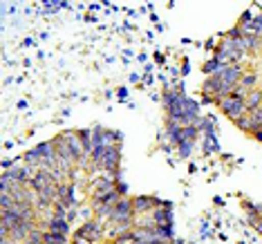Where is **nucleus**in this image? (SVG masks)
<instances>
[{"label":"nucleus","mask_w":262,"mask_h":244,"mask_svg":"<svg viewBox=\"0 0 262 244\" xmlns=\"http://www.w3.org/2000/svg\"><path fill=\"white\" fill-rule=\"evenodd\" d=\"M235 126L242 130V132H251V115H244L235 121Z\"/></svg>","instance_id":"1a4fd4ad"},{"label":"nucleus","mask_w":262,"mask_h":244,"mask_svg":"<svg viewBox=\"0 0 262 244\" xmlns=\"http://www.w3.org/2000/svg\"><path fill=\"white\" fill-rule=\"evenodd\" d=\"M220 110L224 112L226 117H231L233 121H238L240 117H244V115H249L247 112V103H244V99H238L235 94H231L229 99H222L220 101Z\"/></svg>","instance_id":"f257e3e1"},{"label":"nucleus","mask_w":262,"mask_h":244,"mask_svg":"<svg viewBox=\"0 0 262 244\" xmlns=\"http://www.w3.org/2000/svg\"><path fill=\"white\" fill-rule=\"evenodd\" d=\"M253 229H255V231H258V233L262 235V218H260V220H258V222H255V224H253Z\"/></svg>","instance_id":"ddd939ff"},{"label":"nucleus","mask_w":262,"mask_h":244,"mask_svg":"<svg viewBox=\"0 0 262 244\" xmlns=\"http://www.w3.org/2000/svg\"><path fill=\"white\" fill-rule=\"evenodd\" d=\"M152 206H159V202H157V200H152V197L139 195V197H135V200H133L135 213H148V211H152Z\"/></svg>","instance_id":"7ed1b4c3"},{"label":"nucleus","mask_w":262,"mask_h":244,"mask_svg":"<svg viewBox=\"0 0 262 244\" xmlns=\"http://www.w3.org/2000/svg\"><path fill=\"white\" fill-rule=\"evenodd\" d=\"M117 193H119V195H126V191H128V186L126 184H121V181H119V184H117V188H115Z\"/></svg>","instance_id":"f8f14e48"},{"label":"nucleus","mask_w":262,"mask_h":244,"mask_svg":"<svg viewBox=\"0 0 262 244\" xmlns=\"http://www.w3.org/2000/svg\"><path fill=\"white\" fill-rule=\"evenodd\" d=\"M193 146H195V141H181V144L177 146V152H179V157L181 159H186V157L193 152Z\"/></svg>","instance_id":"0eeeda50"},{"label":"nucleus","mask_w":262,"mask_h":244,"mask_svg":"<svg viewBox=\"0 0 262 244\" xmlns=\"http://www.w3.org/2000/svg\"><path fill=\"white\" fill-rule=\"evenodd\" d=\"M59 197L63 200L65 206H72V186H63V184H59Z\"/></svg>","instance_id":"423d86ee"},{"label":"nucleus","mask_w":262,"mask_h":244,"mask_svg":"<svg viewBox=\"0 0 262 244\" xmlns=\"http://www.w3.org/2000/svg\"><path fill=\"white\" fill-rule=\"evenodd\" d=\"M255 134V139H258V141H262V130H258V132H253Z\"/></svg>","instance_id":"4468645a"},{"label":"nucleus","mask_w":262,"mask_h":244,"mask_svg":"<svg viewBox=\"0 0 262 244\" xmlns=\"http://www.w3.org/2000/svg\"><path fill=\"white\" fill-rule=\"evenodd\" d=\"M94 200H103L106 195H110V193H115L117 184H115V177H101L99 181H96L94 186Z\"/></svg>","instance_id":"f03ea898"},{"label":"nucleus","mask_w":262,"mask_h":244,"mask_svg":"<svg viewBox=\"0 0 262 244\" xmlns=\"http://www.w3.org/2000/svg\"><path fill=\"white\" fill-rule=\"evenodd\" d=\"M27 244H32V242H27Z\"/></svg>","instance_id":"2eb2a0df"},{"label":"nucleus","mask_w":262,"mask_h":244,"mask_svg":"<svg viewBox=\"0 0 262 244\" xmlns=\"http://www.w3.org/2000/svg\"><path fill=\"white\" fill-rule=\"evenodd\" d=\"M240 85H242L244 90H249V92H253L255 85H258V76H255V74H242Z\"/></svg>","instance_id":"39448f33"},{"label":"nucleus","mask_w":262,"mask_h":244,"mask_svg":"<svg viewBox=\"0 0 262 244\" xmlns=\"http://www.w3.org/2000/svg\"><path fill=\"white\" fill-rule=\"evenodd\" d=\"M253 27H255V36L262 38V14L253 18Z\"/></svg>","instance_id":"9b49d317"},{"label":"nucleus","mask_w":262,"mask_h":244,"mask_svg":"<svg viewBox=\"0 0 262 244\" xmlns=\"http://www.w3.org/2000/svg\"><path fill=\"white\" fill-rule=\"evenodd\" d=\"M49 231H52V233H65L67 222L65 220H52V222H49Z\"/></svg>","instance_id":"6e6552de"},{"label":"nucleus","mask_w":262,"mask_h":244,"mask_svg":"<svg viewBox=\"0 0 262 244\" xmlns=\"http://www.w3.org/2000/svg\"><path fill=\"white\" fill-rule=\"evenodd\" d=\"M247 112H253V110H258V107L262 105V90H253V92H249L247 96Z\"/></svg>","instance_id":"20e7f679"},{"label":"nucleus","mask_w":262,"mask_h":244,"mask_svg":"<svg viewBox=\"0 0 262 244\" xmlns=\"http://www.w3.org/2000/svg\"><path fill=\"white\" fill-rule=\"evenodd\" d=\"M181 134H184V141H195V137L199 134V130H197L195 126H186Z\"/></svg>","instance_id":"9d476101"}]
</instances>
